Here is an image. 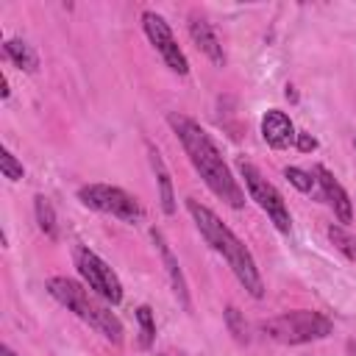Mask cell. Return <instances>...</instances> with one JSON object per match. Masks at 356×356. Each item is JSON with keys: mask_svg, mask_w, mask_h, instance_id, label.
<instances>
[{"mask_svg": "<svg viewBox=\"0 0 356 356\" xmlns=\"http://www.w3.org/2000/svg\"><path fill=\"white\" fill-rule=\"evenodd\" d=\"M172 134L178 136L189 164L195 167V172L203 178V184L211 189V195H217L222 203H228L231 209H242L245 206V189L242 184L234 178L231 167L225 164L220 147L214 145V139L206 134V128H200V122H195L186 114H170L167 117Z\"/></svg>", "mask_w": 356, "mask_h": 356, "instance_id": "1", "label": "cell"}, {"mask_svg": "<svg viewBox=\"0 0 356 356\" xmlns=\"http://www.w3.org/2000/svg\"><path fill=\"white\" fill-rule=\"evenodd\" d=\"M186 211H189L195 228L200 231V236L206 239V245H211V250L225 259V264L231 267L234 278L245 286V292L256 300L264 298V281H261V273H259L256 259L248 250V245L206 203H200L195 197H186Z\"/></svg>", "mask_w": 356, "mask_h": 356, "instance_id": "2", "label": "cell"}, {"mask_svg": "<svg viewBox=\"0 0 356 356\" xmlns=\"http://www.w3.org/2000/svg\"><path fill=\"white\" fill-rule=\"evenodd\" d=\"M44 289H47V295L56 300V303H61L67 312H72L81 323H86L95 334H100L106 342H111L114 348H120L122 345V339H125V325H122V320L111 312V306L103 300V298H97L89 286H83V284H78L75 278H67V275H53V278H47V284H44Z\"/></svg>", "mask_w": 356, "mask_h": 356, "instance_id": "3", "label": "cell"}, {"mask_svg": "<svg viewBox=\"0 0 356 356\" xmlns=\"http://www.w3.org/2000/svg\"><path fill=\"white\" fill-rule=\"evenodd\" d=\"M259 334L281 345H306L334 334V323L314 309H292L259 323Z\"/></svg>", "mask_w": 356, "mask_h": 356, "instance_id": "4", "label": "cell"}, {"mask_svg": "<svg viewBox=\"0 0 356 356\" xmlns=\"http://www.w3.org/2000/svg\"><path fill=\"white\" fill-rule=\"evenodd\" d=\"M236 172L242 178L245 189H248V197L256 200V206L267 214V220L275 225V231L289 234L292 231V214H289V206H286L284 195L275 189V184H270L261 175V170L256 164H250L248 159H242V156L236 159Z\"/></svg>", "mask_w": 356, "mask_h": 356, "instance_id": "5", "label": "cell"}, {"mask_svg": "<svg viewBox=\"0 0 356 356\" xmlns=\"http://www.w3.org/2000/svg\"><path fill=\"white\" fill-rule=\"evenodd\" d=\"M78 200L92 209V211H100V214H108V217H117L128 225H136L142 222L145 217V209L142 203L125 192L122 186H111V184H86L78 189Z\"/></svg>", "mask_w": 356, "mask_h": 356, "instance_id": "6", "label": "cell"}, {"mask_svg": "<svg viewBox=\"0 0 356 356\" xmlns=\"http://www.w3.org/2000/svg\"><path fill=\"white\" fill-rule=\"evenodd\" d=\"M72 264L83 281V286H89L97 298H103L108 306H117L122 300V281L120 275L86 245H78L72 250Z\"/></svg>", "mask_w": 356, "mask_h": 356, "instance_id": "7", "label": "cell"}, {"mask_svg": "<svg viewBox=\"0 0 356 356\" xmlns=\"http://www.w3.org/2000/svg\"><path fill=\"white\" fill-rule=\"evenodd\" d=\"M142 28L147 42L156 47V53L161 56V61L175 72V75H189V58L181 50L178 39L172 36V28L167 25V19L156 11H142Z\"/></svg>", "mask_w": 356, "mask_h": 356, "instance_id": "8", "label": "cell"}, {"mask_svg": "<svg viewBox=\"0 0 356 356\" xmlns=\"http://www.w3.org/2000/svg\"><path fill=\"white\" fill-rule=\"evenodd\" d=\"M312 172H314V178H317V186H320L323 200L334 209V217H337L339 222H353V203H350L345 186L337 181V175H334L328 167H323V164H314Z\"/></svg>", "mask_w": 356, "mask_h": 356, "instance_id": "9", "label": "cell"}, {"mask_svg": "<svg viewBox=\"0 0 356 356\" xmlns=\"http://www.w3.org/2000/svg\"><path fill=\"white\" fill-rule=\"evenodd\" d=\"M150 236H153V242H156V250H159V256H161V264H164L167 281H170V286H172V295L178 298V303H181L186 312H192L189 284H186V275H184V270H181V264H178V256L172 253L170 242L164 239V234H161L159 228H153V231H150Z\"/></svg>", "mask_w": 356, "mask_h": 356, "instance_id": "10", "label": "cell"}, {"mask_svg": "<svg viewBox=\"0 0 356 356\" xmlns=\"http://www.w3.org/2000/svg\"><path fill=\"white\" fill-rule=\"evenodd\" d=\"M186 31H189V39L195 42V47L214 64V67H225V50L220 44V36L214 33L211 22L206 17H200L197 11L189 14V22H186Z\"/></svg>", "mask_w": 356, "mask_h": 356, "instance_id": "11", "label": "cell"}, {"mask_svg": "<svg viewBox=\"0 0 356 356\" xmlns=\"http://www.w3.org/2000/svg\"><path fill=\"white\" fill-rule=\"evenodd\" d=\"M295 136H298V131H295V125H292V120H289L286 111L267 108L261 114V139L273 150H286L289 145H295Z\"/></svg>", "mask_w": 356, "mask_h": 356, "instance_id": "12", "label": "cell"}, {"mask_svg": "<svg viewBox=\"0 0 356 356\" xmlns=\"http://www.w3.org/2000/svg\"><path fill=\"white\" fill-rule=\"evenodd\" d=\"M147 159H150V167H153V175H156V184H159V206L167 217L175 214V189H172V178H170V170L164 164V156L159 153V147H153L147 142Z\"/></svg>", "mask_w": 356, "mask_h": 356, "instance_id": "13", "label": "cell"}, {"mask_svg": "<svg viewBox=\"0 0 356 356\" xmlns=\"http://www.w3.org/2000/svg\"><path fill=\"white\" fill-rule=\"evenodd\" d=\"M3 56L22 72H36L39 70V56L25 39H6L3 42Z\"/></svg>", "mask_w": 356, "mask_h": 356, "instance_id": "14", "label": "cell"}, {"mask_svg": "<svg viewBox=\"0 0 356 356\" xmlns=\"http://www.w3.org/2000/svg\"><path fill=\"white\" fill-rule=\"evenodd\" d=\"M33 214H36V222H39V231L50 239L58 236V220H56V209L53 203L44 197V195H36L33 197Z\"/></svg>", "mask_w": 356, "mask_h": 356, "instance_id": "15", "label": "cell"}, {"mask_svg": "<svg viewBox=\"0 0 356 356\" xmlns=\"http://www.w3.org/2000/svg\"><path fill=\"white\" fill-rule=\"evenodd\" d=\"M325 236H328V242L348 259V261H353L356 264V236L345 228V225H339V222H331L328 228H325Z\"/></svg>", "mask_w": 356, "mask_h": 356, "instance_id": "16", "label": "cell"}, {"mask_svg": "<svg viewBox=\"0 0 356 356\" xmlns=\"http://www.w3.org/2000/svg\"><path fill=\"white\" fill-rule=\"evenodd\" d=\"M136 323H139V348L142 350H150L153 342H156V317H153V309L150 306H139L134 312Z\"/></svg>", "mask_w": 356, "mask_h": 356, "instance_id": "17", "label": "cell"}, {"mask_svg": "<svg viewBox=\"0 0 356 356\" xmlns=\"http://www.w3.org/2000/svg\"><path fill=\"white\" fill-rule=\"evenodd\" d=\"M284 178H286L298 192H303V195H312V192L317 189V178H314V172H309V170L284 167Z\"/></svg>", "mask_w": 356, "mask_h": 356, "instance_id": "18", "label": "cell"}, {"mask_svg": "<svg viewBox=\"0 0 356 356\" xmlns=\"http://www.w3.org/2000/svg\"><path fill=\"white\" fill-rule=\"evenodd\" d=\"M225 325H228V331H231V337L236 342H242V345L250 342V328H248V323H245V317H242V312L236 306L225 309Z\"/></svg>", "mask_w": 356, "mask_h": 356, "instance_id": "19", "label": "cell"}, {"mask_svg": "<svg viewBox=\"0 0 356 356\" xmlns=\"http://www.w3.org/2000/svg\"><path fill=\"white\" fill-rule=\"evenodd\" d=\"M0 172H3V178H8V181H22V175H25V167H22V161L6 147L3 150V156H0Z\"/></svg>", "mask_w": 356, "mask_h": 356, "instance_id": "20", "label": "cell"}, {"mask_svg": "<svg viewBox=\"0 0 356 356\" xmlns=\"http://www.w3.org/2000/svg\"><path fill=\"white\" fill-rule=\"evenodd\" d=\"M295 147H298L300 153H312V150H317V139H314L312 134H306V131H298V136H295Z\"/></svg>", "mask_w": 356, "mask_h": 356, "instance_id": "21", "label": "cell"}, {"mask_svg": "<svg viewBox=\"0 0 356 356\" xmlns=\"http://www.w3.org/2000/svg\"><path fill=\"white\" fill-rule=\"evenodd\" d=\"M345 350H348V356H356V339H348L345 342Z\"/></svg>", "mask_w": 356, "mask_h": 356, "instance_id": "22", "label": "cell"}, {"mask_svg": "<svg viewBox=\"0 0 356 356\" xmlns=\"http://www.w3.org/2000/svg\"><path fill=\"white\" fill-rule=\"evenodd\" d=\"M8 95H11V89H8V78L3 75V100H8Z\"/></svg>", "mask_w": 356, "mask_h": 356, "instance_id": "23", "label": "cell"}, {"mask_svg": "<svg viewBox=\"0 0 356 356\" xmlns=\"http://www.w3.org/2000/svg\"><path fill=\"white\" fill-rule=\"evenodd\" d=\"M0 356H17V353H14L8 345H3V348H0Z\"/></svg>", "mask_w": 356, "mask_h": 356, "instance_id": "24", "label": "cell"}, {"mask_svg": "<svg viewBox=\"0 0 356 356\" xmlns=\"http://www.w3.org/2000/svg\"><path fill=\"white\" fill-rule=\"evenodd\" d=\"M353 147H356V139H353Z\"/></svg>", "mask_w": 356, "mask_h": 356, "instance_id": "25", "label": "cell"}]
</instances>
